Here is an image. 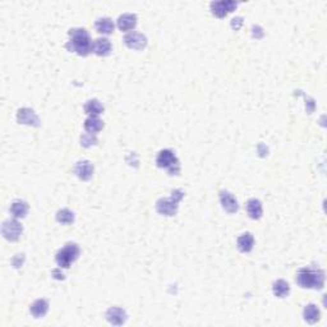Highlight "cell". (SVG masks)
<instances>
[{"label": "cell", "instance_id": "obj_21", "mask_svg": "<svg viewBox=\"0 0 327 327\" xmlns=\"http://www.w3.org/2000/svg\"><path fill=\"white\" fill-rule=\"evenodd\" d=\"M84 111L90 115V117H99L100 114H102L104 111V106L101 104L100 101L96 100V99H92V100H88L84 105Z\"/></svg>", "mask_w": 327, "mask_h": 327}, {"label": "cell", "instance_id": "obj_10", "mask_svg": "<svg viewBox=\"0 0 327 327\" xmlns=\"http://www.w3.org/2000/svg\"><path fill=\"white\" fill-rule=\"evenodd\" d=\"M220 202L223 208L229 214H235L239 210V204H238L237 198L234 197L230 192L221 191L220 192Z\"/></svg>", "mask_w": 327, "mask_h": 327}, {"label": "cell", "instance_id": "obj_12", "mask_svg": "<svg viewBox=\"0 0 327 327\" xmlns=\"http://www.w3.org/2000/svg\"><path fill=\"white\" fill-rule=\"evenodd\" d=\"M75 172L78 178L82 179V180H90L94 175V165L87 160H83V161L77 162Z\"/></svg>", "mask_w": 327, "mask_h": 327}, {"label": "cell", "instance_id": "obj_25", "mask_svg": "<svg viewBox=\"0 0 327 327\" xmlns=\"http://www.w3.org/2000/svg\"><path fill=\"white\" fill-rule=\"evenodd\" d=\"M81 142H82V146L90 147V146H94V145H96V142H98V138H96L95 134H91V133H88V134H84V136H82Z\"/></svg>", "mask_w": 327, "mask_h": 327}, {"label": "cell", "instance_id": "obj_19", "mask_svg": "<svg viewBox=\"0 0 327 327\" xmlns=\"http://www.w3.org/2000/svg\"><path fill=\"white\" fill-rule=\"evenodd\" d=\"M104 128V122L98 117H88L84 120V129L91 134H96Z\"/></svg>", "mask_w": 327, "mask_h": 327}, {"label": "cell", "instance_id": "obj_24", "mask_svg": "<svg viewBox=\"0 0 327 327\" xmlns=\"http://www.w3.org/2000/svg\"><path fill=\"white\" fill-rule=\"evenodd\" d=\"M56 220L60 224H72L75 221V214L68 208H63L59 210L56 214Z\"/></svg>", "mask_w": 327, "mask_h": 327}, {"label": "cell", "instance_id": "obj_17", "mask_svg": "<svg viewBox=\"0 0 327 327\" xmlns=\"http://www.w3.org/2000/svg\"><path fill=\"white\" fill-rule=\"evenodd\" d=\"M247 212L250 215L251 219H254V220H258L259 217L262 216V203L261 201L256 200V198H252L250 201L247 202Z\"/></svg>", "mask_w": 327, "mask_h": 327}, {"label": "cell", "instance_id": "obj_16", "mask_svg": "<svg viewBox=\"0 0 327 327\" xmlns=\"http://www.w3.org/2000/svg\"><path fill=\"white\" fill-rule=\"evenodd\" d=\"M237 244L240 252L248 253L253 250V246H254V238H253V235L251 233H244L238 238Z\"/></svg>", "mask_w": 327, "mask_h": 327}, {"label": "cell", "instance_id": "obj_23", "mask_svg": "<svg viewBox=\"0 0 327 327\" xmlns=\"http://www.w3.org/2000/svg\"><path fill=\"white\" fill-rule=\"evenodd\" d=\"M272 292H274V294H275L277 298H285V297H288L289 293H290V286H289V284L285 280L280 278V280H277L276 282H274Z\"/></svg>", "mask_w": 327, "mask_h": 327}, {"label": "cell", "instance_id": "obj_15", "mask_svg": "<svg viewBox=\"0 0 327 327\" xmlns=\"http://www.w3.org/2000/svg\"><path fill=\"white\" fill-rule=\"evenodd\" d=\"M48 311H49V303L45 299H37L29 307V312L35 318L44 317L48 313Z\"/></svg>", "mask_w": 327, "mask_h": 327}, {"label": "cell", "instance_id": "obj_9", "mask_svg": "<svg viewBox=\"0 0 327 327\" xmlns=\"http://www.w3.org/2000/svg\"><path fill=\"white\" fill-rule=\"evenodd\" d=\"M17 120H18V123L21 124H27V126H40L39 117L36 115L35 111L28 109V107H23V109L18 110V113H17Z\"/></svg>", "mask_w": 327, "mask_h": 327}, {"label": "cell", "instance_id": "obj_4", "mask_svg": "<svg viewBox=\"0 0 327 327\" xmlns=\"http://www.w3.org/2000/svg\"><path fill=\"white\" fill-rule=\"evenodd\" d=\"M81 254V250L75 243H67L56 253L55 261L60 269H69L72 263L75 262Z\"/></svg>", "mask_w": 327, "mask_h": 327}, {"label": "cell", "instance_id": "obj_2", "mask_svg": "<svg viewBox=\"0 0 327 327\" xmlns=\"http://www.w3.org/2000/svg\"><path fill=\"white\" fill-rule=\"evenodd\" d=\"M298 285L305 289H322L325 285V271L321 269L304 267L297 275Z\"/></svg>", "mask_w": 327, "mask_h": 327}, {"label": "cell", "instance_id": "obj_13", "mask_svg": "<svg viewBox=\"0 0 327 327\" xmlns=\"http://www.w3.org/2000/svg\"><path fill=\"white\" fill-rule=\"evenodd\" d=\"M137 25V16L133 13H124L118 18V27L122 32H128Z\"/></svg>", "mask_w": 327, "mask_h": 327}, {"label": "cell", "instance_id": "obj_6", "mask_svg": "<svg viewBox=\"0 0 327 327\" xmlns=\"http://www.w3.org/2000/svg\"><path fill=\"white\" fill-rule=\"evenodd\" d=\"M22 231V224L18 223L16 217L12 219V220L4 221L3 226H1V234H3V237L7 240H10V242H16V240L20 239Z\"/></svg>", "mask_w": 327, "mask_h": 327}, {"label": "cell", "instance_id": "obj_7", "mask_svg": "<svg viewBox=\"0 0 327 327\" xmlns=\"http://www.w3.org/2000/svg\"><path fill=\"white\" fill-rule=\"evenodd\" d=\"M211 10L212 13L215 14L219 18H223V17L227 16L230 12H233L235 8L238 7L237 1H233V0H224V1H212L210 4Z\"/></svg>", "mask_w": 327, "mask_h": 327}, {"label": "cell", "instance_id": "obj_3", "mask_svg": "<svg viewBox=\"0 0 327 327\" xmlns=\"http://www.w3.org/2000/svg\"><path fill=\"white\" fill-rule=\"evenodd\" d=\"M184 196V192L181 189H175L172 192V196L169 198H161L156 203V210L157 212L165 216H174L178 211V204L180 200Z\"/></svg>", "mask_w": 327, "mask_h": 327}, {"label": "cell", "instance_id": "obj_8", "mask_svg": "<svg viewBox=\"0 0 327 327\" xmlns=\"http://www.w3.org/2000/svg\"><path fill=\"white\" fill-rule=\"evenodd\" d=\"M124 42L126 45L130 49L142 50L147 46V37L143 33L137 32V31H132V32L126 33L124 36Z\"/></svg>", "mask_w": 327, "mask_h": 327}, {"label": "cell", "instance_id": "obj_18", "mask_svg": "<svg viewBox=\"0 0 327 327\" xmlns=\"http://www.w3.org/2000/svg\"><path fill=\"white\" fill-rule=\"evenodd\" d=\"M95 27L98 29V32L102 33V35H110L114 31V22L109 17H102L96 21Z\"/></svg>", "mask_w": 327, "mask_h": 327}, {"label": "cell", "instance_id": "obj_5", "mask_svg": "<svg viewBox=\"0 0 327 327\" xmlns=\"http://www.w3.org/2000/svg\"><path fill=\"white\" fill-rule=\"evenodd\" d=\"M156 164L161 169H166L169 174L176 175L180 172L179 160L173 150H162L156 157Z\"/></svg>", "mask_w": 327, "mask_h": 327}, {"label": "cell", "instance_id": "obj_14", "mask_svg": "<svg viewBox=\"0 0 327 327\" xmlns=\"http://www.w3.org/2000/svg\"><path fill=\"white\" fill-rule=\"evenodd\" d=\"M92 51L99 56H106L111 52V42L105 37L96 39L92 44Z\"/></svg>", "mask_w": 327, "mask_h": 327}, {"label": "cell", "instance_id": "obj_22", "mask_svg": "<svg viewBox=\"0 0 327 327\" xmlns=\"http://www.w3.org/2000/svg\"><path fill=\"white\" fill-rule=\"evenodd\" d=\"M303 316L308 324H316L320 320V309L316 304H308L305 305L304 311H303Z\"/></svg>", "mask_w": 327, "mask_h": 327}, {"label": "cell", "instance_id": "obj_1", "mask_svg": "<svg viewBox=\"0 0 327 327\" xmlns=\"http://www.w3.org/2000/svg\"><path fill=\"white\" fill-rule=\"evenodd\" d=\"M92 40L90 33L84 28L69 29V41L67 42V49L81 56H87L92 51Z\"/></svg>", "mask_w": 327, "mask_h": 327}, {"label": "cell", "instance_id": "obj_11", "mask_svg": "<svg viewBox=\"0 0 327 327\" xmlns=\"http://www.w3.org/2000/svg\"><path fill=\"white\" fill-rule=\"evenodd\" d=\"M106 318L111 325L115 326H120V325L126 324V313L124 309L119 307H111L107 309Z\"/></svg>", "mask_w": 327, "mask_h": 327}, {"label": "cell", "instance_id": "obj_20", "mask_svg": "<svg viewBox=\"0 0 327 327\" xmlns=\"http://www.w3.org/2000/svg\"><path fill=\"white\" fill-rule=\"evenodd\" d=\"M27 211H28V206L25 201L16 200L13 203L10 204V214L13 215L16 219H22V217L26 216Z\"/></svg>", "mask_w": 327, "mask_h": 327}]
</instances>
